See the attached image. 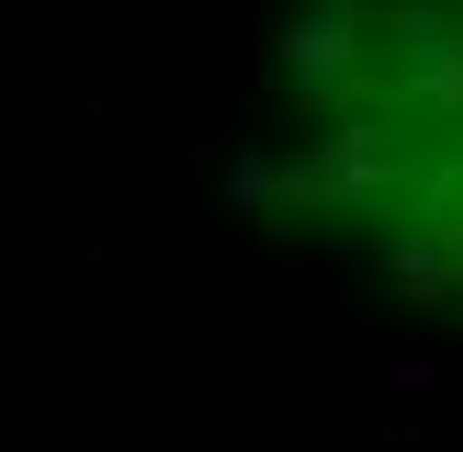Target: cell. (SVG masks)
I'll return each mask as SVG.
<instances>
[{
	"mask_svg": "<svg viewBox=\"0 0 463 452\" xmlns=\"http://www.w3.org/2000/svg\"><path fill=\"white\" fill-rule=\"evenodd\" d=\"M407 170H419V136H407V125H339V136H317V147L271 158V193L317 203V215H351V203L396 193Z\"/></svg>",
	"mask_w": 463,
	"mask_h": 452,
	"instance_id": "6da1fadb",
	"label": "cell"
},
{
	"mask_svg": "<svg viewBox=\"0 0 463 452\" xmlns=\"http://www.w3.org/2000/svg\"><path fill=\"white\" fill-rule=\"evenodd\" d=\"M362 45H373V0H306L271 34V68L306 113H339V102H362Z\"/></svg>",
	"mask_w": 463,
	"mask_h": 452,
	"instance_id": "7a4b0ae2",
	"label": "cell"
},
{
	"mask_svg": "<svg viewBox=\"0 0 463 452\" xmlns=\"http://www.w3.org/2000/svg\"><path fill=\"white\" fill-rule=\"evenodd\" d=\"M339 384L351 396H419V407H452V362L441 351H339Z\"/></svg>",
	"mask_w": 463,
	"mask_h": 452,
	"instance_id": "3957f363",
	"label": "cell"
},
{
	"mask_svg": "<svg viewBox=\"0 0 463 452\" xmlns=\"http://www.w3.org/2000/svg\"><path fill=\"white\" fill-rule=\"evenodd\" d=\"M384 271H396V294H407V306H419V316H441L452 294H463V249H441V238H430V226H407V238L384 249Z\"/></svg>",
	"mask_w": 463,
	"mask_h": 452,
	"instance_id": "277c9868",
	"label": "cell"
},
{
	"mask_svg": "<svg viewBox=\"0 0 463 452\" xmlns=\"http://www.w3.org/2000/svg\"><path fill=\"white\" fill-rule=\"evenodd\" d=\"M407 23H419V45H407V90H419L430 113H463V34H441L419 0H407Z\"/></svg>",
	"mask_w": 463,
	"mask_h": 452,
	"instance_id": "5b68a950",
	"label": "cell"
},
{
	"mask_svg": "<svg viewBox=\"0 0 463 452\" xmlns=\"http://www.w3.org/2000/svg\"><path fill=\"white\" fill-rule=\"evenodd\" d=\"M158 158H170L158 136H147V147H125V158H102V170H90V193H102V203H158Z\"/></svg>",
	"mask_w": 463,
	"mask_h": 452,
	"instance_id": "8992f818",
	"label": "cell"
},
{
	"mask_svg": "<svg viewBox=\"0 0 463 452\" xmlns=\"http://www.w3.org/2000/svg\"><path fill=\"white\" fill-rule=\"evenodd\" d=\"M294 316H306V271H294V260H283V271H260V328H271V339H283V328H294Z\"/></svg>",
	"mask_w": 463,
	"mask_h": 452,
	"instance_id": "52a82bcc",
	"label": "cell"
},
{
	"mask_svg": "<svg viewBox=\"0 0 463 452\" xmlns=\"http://www.w3.org/2000/svg\"><path fill=\"white\" fill-rule=\"evenodd\" d=\"M226 203H271V158H260V147L226 158Z\"/></svg>",
	"mask_w": 463,
	"mask_h": 452,
	"instance_id": "ba28073f",
	"label": "cell"
},
{
	"mask_svg": "<svg viewBox=\"0 0 463 452\" xmlns=\"http://www.w3.org/2000/svg\"><path fill=\"white\" fill-rule=\"evenodd\" d=\"M430 238H441V249H463V181H441V215H430Z\"/></svg>",
	"mask_w": 463,
	"mask_h": 452,
	"instance_id": "9c48e42d",
	"label": "cell"
}]
</instances>
